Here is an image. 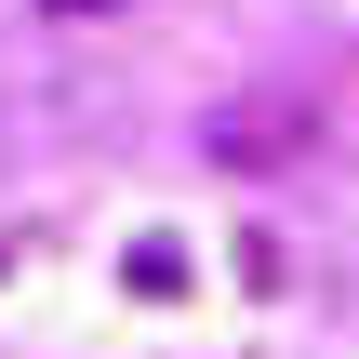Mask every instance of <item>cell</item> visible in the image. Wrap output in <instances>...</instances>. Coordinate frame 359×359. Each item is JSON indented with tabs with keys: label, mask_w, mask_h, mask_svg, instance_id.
Segmentation results:
<instances>
[{
	"label": "cell",
	"mask_w": 359,
	"mask_h": 359,
	"mask_svg": "<svg viewBox=\"0 0 359 359\" xmlns=\"http://www.w3.org/2000/svg\"><path fill=\"white\" fill-rule=\"evenodd\" d=\"M306 133H320V120H306V93H266V80L200 107V160H226V173H293V160H306Z\"/></svg>",
	"instance_id": "6da1fadb"
},
{
	"label": "cell",
	"mask_w": 359,
	"mask_h": 359,
	"mask_svg": "<svg viewBox=\"0 0 359 359\" xmlns=\"http://www.w3.org/2000/svg\"><path fill=\"white\" fill-rule=\"evenodd\" d=\"M133 293H187V253L173 240H133Z\"/></svg>",
	"instance_id": "7a4b0ae2"
},
{
	"label": "cell",
	"mask_w": 359,
	"mask_h": 359,
	"mask_svg": "<svg viewBox=\"0 0 359 359\" xmlns=\"http://www.w3.org/2000/svg\"><path fill=\"white\" fill-rule=\"evenodd\" d=\"M53 13H107V0H53Z\"/></svg>",
	"instance_id": "3957f363"
}]
</instances>
